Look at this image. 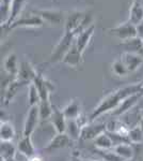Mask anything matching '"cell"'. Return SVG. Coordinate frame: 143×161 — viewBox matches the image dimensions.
Returning a JSON list of instances; mask_svg holds the SVG:
<instances>
[{
    "instance_id": "7",
    "label": "cell",
    "mask_w": 143,
    "mask_h": 161,
    "mask_svg": "<svg viewBox=\"0 0 143 161\" xmlns=\"http://www.w3.org/2000/svg\"><path fill=\"white\" fill-rule=\"evenodd\" d=\"M32 14H35L40 16L44 20V23H49L53 25H60L65 23L64 14L61 11L57 10H33Z\"/></svg>"
},
{
    "instance_id": "40",
    "label": "cell",
    "mask_w": 143,
    "mask_h": 161,
    "mask_svg": "<svg viewBox=\"0 0 143 161\" xmlns=\"http://www.w3.org/2000/svg\"><path fill=\"white\" fill-rule=\"evenodd\" d=\"M126 161H135L134 159H130V160H126Z\"/></svg>"
},
{
    "instance_id": "26",
    "label": "cell",
    "mask_w": 143,
    "mask_h": 161,
    "mask_svg": "<svg viewBox=\"0 0 143 161\" xmlns=\"http://www.w3.org/2000/svg\"><path fill=\"white\" fill-rule=\"evenodd\" d=\"M17 152V146H15L12 142H3L1 141L0 146V155H1V161L15 158Z\"/></svg>"
},
{
    "instance_id": "4",
    "label": "cell",
    "mask_w": 143,
    "mask_h": 161,
    "mask_svg": "<svg viewBox=\"0 0 143 161\" xmlns=\"http://www.w3.org/2000/svg\"><path fill=\"white\" fill-rule=\"evenodd\" d=\"M41 120L40 116V108L38 105L31 106L27 113L24 124V130H23V136H31L34 132L38 125V121Z\"/></svg>"
},
{
    "instance_id": "18",
    "label": "cell",
    "mask_w": 143,
    "mask_h": 161,
    "mask_svg": "<svg viewBox=\"0 0 143 161\" xmlns=\"http://www.w3.org/2000/svg\"><path fill=\"white\" fill-rule=\"evenodd\" d=\"M120 45L125 48V52L143 56V38L139 37V36L136 38L129 39V40L122 41Z\"/></svg>"
},
{
    "instance_id": "23",
    "label": "cell",
    "mask_w": 143,
    "mask_h": 161,
    "mask_svg": "<svg viewBox=\"0 0 143 161\" xmlns=\"http://www.w3.org/2000/svg\"><path fill=\"white\" fill-rule=\"evenodd\" d=\"M15 137V128L8 120H1L0 124V139L3 142H12Z\"/></svg>"
},
{
    "instance_id": "11",
    "label": "cell",
    "mask_w": 143,
    "mask_h": 161,
    "mask_svg": "<svg viewBox=\"0 0 143 161\" xmlns=\"http://www.w3.org/2000/svg\"><path fill=\"white\" fill-rule=\"evenodd\" d=\"M44 25V20L41 19L40 16L35 14H32L30 16H22L19 17L16 22L13 23L10 26V29H15V28H20V27H32V28H38L42 27Z\"/></svg>"
},
{
    "instance_id": "29",
    "label": "cell",
    "mask_w": 143,
    "mask_h": 161,
    "mask_svg": "<svg viewBox=\"0 0 143 161\" xmlns=\"http://www.w3.org/2000/svg\"><path fill=\"white\" fill-rule=\"evenodd\" d=\"M38 108H40L41 120H46V119L49 120L54 112V105L50 103V101H41L38 104Z\"/></svg>"
},
{
    "instance_id": "15",
    "label": "cell",
    "mask_w": 143,
    "mask_h": 161,
    "mask_svg": "<svg viewBox=\"0 0 143 161\" xmlns=\"http://www.w3.org/2000/svg\"><path fill=\"white\" fill-rule=\"evenodd\" d=\"M81 61H82V53L78 50L76 43L74 41V43L72 44L69 51L66 53V55L64 56V58L62 59L61 62L72 67V68H76V67H78L81 64Z\"/></svg>"
},
{
    "instance_id": "2",
    "label": "cell",
    "mask_w": 143,
    "mask_h": 161,
    "mask_svg": "<svg viewBox=\"0 0 143 161\" xmlns=\"http://www.w3.org/2000/svg\"><path fill=\"white\" fill-rule=\"evenodd\" d=\"M75 38H76V36L74 33L64 32L62 38L60 39L59 42L57 43V45L54 46L53 53L50 55V61L51 62L62 61V59L64 58V56L66 55V53L71 48L72 44L74 43Z\"/></svg>"
},
{
    "instance_id": "10",
    "label": "cell",
    "mask_w": 143,
    "mask_h": 161,
    "mask_svg": "<svg viewBox=\"0 0 143 161\" xmlns=\"http://www.w3.org/2000/svg\"><path fill=\"white\" fill-rule=\"evenodd\" d=\"M49 121L54 126L57 133H65L66 132L67 119L62 110L54 106V112L51 114L50 118H49Z\"/></svg>"
},
{
    "instance_id": "39",
    "label": "cell",
    "mask_w": 143,
    "mask_h": 161,
    "mask_svg": "<svg viewBox=\"0 0 143 161\" xmlns=\"http://www.w3.org/2000/svg\"><path fill=\"white\" fill-rule=\"evenodd\" d=\"M140 83H141V84H142V87H143V80H142L141 82H140Z\"/></svg>"
},
{
    "instance_id": "3",
    "label": "cell",
    "mask_w": 143,
    "mask_h": 161,
    "mask_svg": "<svg viewBox=\"0 0 143 161\" xmlns=\"http://www.w3.org/2000/svg\"><path fill=\"white\" fill-rule=\"evenodd\" d=\"M110 33L114 37L119 38L121 41H126L129 39L136 38L139 36L138 33V27L131 24L129 20L123 23V24H120L116 27H113L111 29H109Z\"/></svg>"
},
{
    "instance_id": "19",
    "label": "cell",
    "mask_w": 143,
    "mask_h": 161,
    "mask_svg": "<svg viewBox=\"0 0 143 161\" xmlns=\"http://www.w3.org/2000/svg\"><path fill=\"white\" fill-rule=\"evenodd\" d=\"M25 3H26V0H13L11 4V9H10V17L6 27L9 28L13 23H15L19 17H22L20 15H22L23 10L25 8Z\"/></svg>"
},
{
    "instance_id": "36",
    "label": "cell",
    "mask_w": 143,
    "mask_h": 161,
    "mask_svg": "<svg viewBox=\"0 0 143 161\" xmlns=\"http://www.w3.org/2000/svg\"><path fill=\"white\" fill-rule=\"evenodd\" d=\"M3 161H16L15 158H12V159H8V160H3Z\"/></svg>"
},
{
    "instance_id": "16",
    "label": "cell",
    "mask_w": 143,
    "mask_h": 161,
    "mask_svg": "<svg viewBox=\"0 0 143 161\" xmlns=\"http://www.w3.org/2000/svg\"><path fill=\"white\" fill-rule=\"evenodd\" d=\"M25 85H30L28 84L27 82H24V80H20L18 79H13L11 82L9 83L8 85L6 92H4L3 95V104L8 105L10 102L13 100V98L16 96V93L18 90L20 89L22 87H24Z\"/></svg>"
},
{
    "instance_id": "38",
    "label": "cell",
    "mask_w": 143,
    "mask_h": 161,
    "mask_svg": "<svg viewBox=\"0 0 143 161\" xmlns=\"http://www.w3.org/2000/svg\"><path fill=\"white\" fill-rule=\"evenodd\" d=\"M141 121L143 123V111H142V113H141Z\"/></svg>"
},
{
    "instance_id": "5",
    "label": "cell",
    "mask_w": 143,
    "mask_h": 161,
    "mask_svg": "<svg viewBox=\"0 0 143 161\" xmlns=\"http://www.w3.org/2000/svg\"><path fill=\"white\" fill-rule=\"evenodd\" d=\"M32 83L34 84L38 93H40L41 101H50V93L54 90L53 83L45 79L42 73H38Z\"/></svg>"
},
{
    "instance_id": "27",
    "label": "cell",
    "mask_w": 143,
    "mask_h": 161,
    "mask_svg": "<svg viewBox=\"0 0 143 161\" xmlns=\"http://www.w3.org/2000/svg\"><path fill=\"white\" fill-rule=\"evenodd\" d=\"M80 132H81V127L77 123L76 119H67V126H66V132L71 136V139L79 140L80 139Z\"/></svg>"
},
{
    "instance_id": "25",
    "label": "cell",
    "mask_w": 143,
    "mask_h": 161,
    "mask_svg": "<svg viewBox=\"0 0 143 161\" xmlns=\"http://www.w3.org/2000/svg\"><path fill=\"white\" fill-rule=\"evenodd\" d=\"M120 157H122L124 160H130L135 157V149L130 145V143H123L114 146L112 148Z\"/></svg>"
},
{
    "instance_id": "20",
    "label": "cell",
    "mask_w": 143,
    "mask_h": 161,
    "mask_svg": "<svg viewBox=\"0 0 143 161\" xmlns=\"http://www.w3.org/2000/svg\"><path fill=\"white\" fill-rule=\"evenodd\" d=\"M17 150L25 157L30 158L35 155V147L32 143L31 136H23L22 139L18 141L17 144Z\"/></svg>"
},
{
    "instance_id": "31",
    "label": "cell",
    "mask_w": 143,
    "mask_h": 161,
    "mask_svg": "<svg viewBox=\"0 0 143 161\" xmlns=\"http://www.w3.org/2000/svg\"><path fill=\"white\" fill-rule=\"evenodd\" d=\"M41 102V97L40 93H38V89L34 86L33 83H31L28 88V103H29V108L31 106L38 105Z\"/></svg>"
},
{
    "instance_id": "34",
    "label": "cell",
    "mask_w": 143,
    "mask_h": 161,
    "mask_svg": "<svg viewBox=\"0 0 143 161\" xmlns=\"http://www.w3.org/2000/svg\"><path fill=\"white\" fill-rule=\"evenodd\" d=\"M28 161H44V160H43V158L41 157V156L35 154L34 156H32V157L28 158Z\"/></svg>"
},
{
    "instance_id": "30",
    "label": "cell",
    "mask_w": 143,
    "mask_h": 161,
    "mask_svg": "<svg viewBox=\"0 0 143 161\" xmlns=\"http://www.w3.org/2000/svg\"><path fill=\"white\" fill-rule=\"evenodd\" d=\"M13 0H1V4H0V13H1V27H6L8 20L10 17V9H11Z\"/></svg>"
},
{
    "instance_id": "14",
    "label": "cell",
    "mask_w": 143,
    "mask_h": 161,
    "mask_svg": "<svg viewBox=\"0 0 143 161\" xmlns=\"http://www.w3.org/2000/svg\"><path fill=\"white\" fill-rule=\"evenodd\" d=\"M128 20L135 26H140L143 23V1L142 0H132L129 9Z\"/></svg>"
},
{
    "instance_id": "24",
    "label": "cell",
    "mask_w": 143,
    "mask_h": 161,
    "mask_svg": "<svg viewBox=\"0 0 143 161\" xmlns=\"http://www.w3.org/2000/svg\"><path fill=\"white\" fill-rule=\"evenodd\" d=\"M94 146L97 149H100V150H110L114 147V144H113V141H112V139H111V136H109V133L106 131L94 140Z\"/></svg>"
},
{
    "instance_id": "21",
    "label": "cell",
    "mask_w": 143,
    "mask_h": 161,
    "mask_svg": "<svg viewBox=\"0 0 143 161\" xmlns=\"http://www.w3.org/2000/svg\"><path fill=\"white\" fill-rule=\"evenodd\" d=\"M63 113L66 119H77L82 114L81 112V103L76 99H72L67 104L64 106Z\"/></svg>"
},
{
    "instance_id": "9",
    "label": "cell",
    "mask_w": 143,
    "mask_h": 161,
    "mask_svg": "<svg viewBox=\"0 0 143 161\" xmlns=\"http://www.w3.org/2000/svg\"><path fill=\"white\" fill-rule=\"evenodd\" d=\"M72 142L73 140L67 133H57L44 149L46 152H54L57 149L65 148V147L71 146Z\"/></svg>"
},
{
    "instance_id": "17",
    "label": "cell",
    "mask_w": 143,
    "mask_h": 161,
    "mask_svg": "<svg viewBox=\"0 0 143 161\" xmlns=\"http://www.w3.org/2000/svg\"><path fill=\"white\" fill-rule=\"evenodd\" d=\"M94 31H95V25H91L90 27H88L87 29L84 30L82 32H80L79 35L75 38V43H76L78 50L84 54V52L85 51L87 46L89 45L91 39H92L93 35H94Z\"/></svg>"
},
{
    "instance_id": "8",
    "label": "cell",
    "mask_w": 143,
    "mask_h": 161,
    "mask_svg": "<svg viewBox=\"0 0 143 161\" xmlns=\"http://www.w3.org/2000/svg\"><path fill=\"white\" fill-rule=\"evenodd\" d=\"M120 58L123 61V64H125L127 71L129 73H134L135 71H137L143 64V56L134 53H128V52L122 53Z\"/></svg>"
},
{
    "instance_id": "22",
    "label": "cell",
    "mask_w": 143,
    "mask_h": 161,
    "mask_svg": "<svg viewBox=\"0 0 143 161\" xmlns=\"http://www.w3.org/2000/svg\"><path fill=\"white\" fill-rule=\"evenodd\" d=\"M3 68H4V71H6L10 76H13L14 79H16L18 69H19V64H18V62H17V57L14 53L8 55L6 60L3 62Z\"/></svg>"
},
{
    "instance_id": "37",
    "label": "cell",
    "mask_w": 143,
    "mask_h": 161,
    "mask_svg": "<svg viewBox=\"0 0 143 161\" xmlns=\"http://www.w3.org/2000/svg\"><path fill=\"white\" fill-rule=\"evenodd\" d=\"M71 161H77V157H75V156H74V157L72 158V160H71Z\"/></svg>"
},
{
    "instance_id": "12",
    "label": "cell",
    "mask_w": 143,
    "mask_h": 161,
    "mask_svg": "<svg viewBox=\"0 0 143 161\" xmlns=\"http://www.w3.org/2000/svg\"><path fill=\"white\" fill-rule=\"evenodd\" d=\"M36 75H38V72L35 71L34 67H33L29 61L25 60L19 64V69H18L16 79L24 80V82H27L28 84H31V83L34 80Z\"/></svg>"
},
{
    "instance_id": "13",
    "label": "cell",
    "mask_w": 143,
    "mask_h": 161,
    "mask_svg": "<svg viewBox=\"0 0 143 161\" xmlns=\"http://www.w3.org/2000/svg\"><path fill=\"white\" fill-rule=\"evenodd\" d=\"M142 97H143V92L136 93V95H134V96H130L129 98L124 100L123 102L119 105V108H116V110H114L112 112V115L115 116V117H120V116L126 114L127 112L130 111L131 108L139 102V100L141 99Z\"/></svg>"
},
{
    "instance_id": "33",
    "label": "cell",
    "mask_w": 143,
    "mask_h": 161,
    "mask_svg": "<svg viewBox=\"0 0 143 161\" xmlns=\"http://www.w3.org/2000/svg\"><path fill=\"white\" fill-rule=\"evenodd\" d=\"M96 152H97V154L100 156L101 161H126L122 157H120L113 149H110V150L97 149Z\"/></svg>"
},
{
    "instance_id": "41",
    "label": "cell",
    "mask_w": 143,
    "mask_h": 161,
    "mask_svg": "<svg viewBox=\"0 0 143 161\" xmlns=\"http://www.w3.org/2000/svg\"><path fill=\"white\" fill-rule=\"evenodd\" d=\"M54 1H57V0H54Z\"/></svg>"
},
{
    "instance_id": "35",
    "label": "cell",
    "mask_w": 143,
    "mask_h": 161,
    "mask_svg": "<svg viewBox=\"0 0 143 161\" xmlns=\"http://www.w3.org/2000/svg\"><path fill=\"white\" fill-rule=\"evenodd\" d=\"M77 161H101V160H91V159H82V158L77 157Z\"/></svg>"
},
{
    "instance_id": "1",
    "label": "cell",
    "mask_w": 143,
    "mask_h": 161,
    "mask_svg": "<svg viewBox=\"0 0 143 161\" xmlns=\"http://www.w3.org/2000/svg\"><path fill=\"white\" fill-rule=\"evenodd\" d=\"M141 92H143V87L141 83L127 85V86H124L111 92L107 96H105L100 100V102L97 104V106L93 110L92 114H91L89 117L90 121H94L96 118H98L100 116L104 115L106 113H109V112L112 113L114 110H116L119 108V105L125 99Z\"/></svg>"
},
{
    "instance_id": "32",
    "label": "cell",
    "mask_w": 143,
    "mask_h": 161,
    "mask_svg": "<svg viewBox=\"0 0 143 161\" xmlns=\"http://www.w3.org/2000/svg\"><path fill=\"white\" fill-rule=\"evenodd\" d=\"M111 70H112V73L114 75L120 76V77L127 76V75L129 74V72L127 71L125 64H123V61L121 60V58L116 59V60L111 64Z\"/></svg>"
},
{
    "instance_id": "28",
    "label": "cell",
    "mask_w": 143,
    "mask_h": 161,
    "mask_svg": "<svg viewBox=\"0 0 143 161\" xmlns=\"http://www.w3.org/2000/svg\"><path fill=\"white\" fill-rule=\"evenodd\" d=\"M128 140L132 144H141V143H143V128L140 123L130 129L128 134Z\"/></svg>"
},
{
    "instance_id": "6",
    "label": "cell",
    "mask_w": 143,
    "mask_h": 161,
    "mask_svg": "<svg viewBox=\"0 0 143 161\" xmlns=\"http://www.w3.org/2000/svg\"><path fill=\"white\" fill-rule=\"evenodd\" d=\"M107 131V126L104 123L93 124L91 121L88 125H85L80 132V141H88V140H95L97 136L103 134Z\"/></svg>"
}]
</instances>
